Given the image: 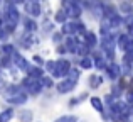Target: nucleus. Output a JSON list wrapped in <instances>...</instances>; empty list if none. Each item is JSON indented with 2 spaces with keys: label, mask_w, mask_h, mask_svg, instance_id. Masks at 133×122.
Listing matches in <instances>:
<instances>
[{
  "label": "nucleus",
  "mask_w": 133,
  "mask_h": 122,
  "mask_svg": "<svg viewBox=\"0 0 133 122\" xmlns=\"http://www.w3.org/2000/svg\"><path fill=\"white\" fill-rule=\"evenodd\" d=\"M22 86H24V90H25L27 93H30V95H37V93H41V90H42L41 80L32 78V76H27V78L22 82Z\"/></svg>",
  "instance_id": "f257e3e1"
},
{
  "label": "nucleus",
  "mask_w": 133,
  "mask_h": 122,
  "mask_svg": "<svg viewBox=\"0 0 133 122\" xmlns=\"http://www.w3.org/2000/svg\"><path fill=\"white\" fill-rule=\"evenodd\" d=\"M69 69H71V63L68 60H59L56 61V69L52 73V76L56 78H64L66 75H69Z\"/></svg>",
  "instance_id": "f03ea898"
},
{
  "label": "nucleus",
  "mask_w": 133,
  "mask_h": 122,
  "mask_svg": "<svg viewBox=\"0 0 133 122\" xmlns=\"http://www.w3.org/2000/svg\"><path fill=\"white\" fill-rule=\"evenodd\" d=\"M115 44H116V41H115V37L111 36V34H106V36H103L101 48H103V51L106 53V56L110 58V60L115 56Z\"/></svg>",
  "instance_id": "7ed1b4c3"
},
{
  "label": "nucleus",
  "mask_w": 133,
  "mask_h": 122,
  "mask_svg": "<svg viewBox=\"0 0 133 122\" xmlns=\"http://www.w3.org/2000/svg\"><path fill=\"white\" fill-rule=\"evenodd\" d=\"M5 100L9 103H12V105H24V103L27 102V92L25 90H19V92L12 93V95H7Z\"/></svg>",
  "instance_id": "20e7f679"
},
{
  "label": "nucleus",
  "mask_w": 133,
  "mask_h": 122,
  "mask_svg": "<svg viewBox=\"0 0 133 122\" xmlns=\"http://www.w3.org/2000/svg\"><path fill=\"white\" fill-rule=\"evenodd\" d=\"M19 19H20V14H19V10L15 9V5H14V3L7 5V9H5V22L12 24V26H17Z\"/></svg>",
  "instance_id": "39448f33"
},
{
  "label": "nucleus",
  "mask_w": 133,
  "mask_h": 122,
  "mask_svg": "<svg viewBox=\"0 0 133 122\" xmlns=\"http://www.w3.org/2000/svg\"><path fill=\"white\" fill-rule=\"evenodd\" d=\"M76 85H78V80H74V78H64L62 82L57 83V92L59 93H68V92H71V90H74Z\"/></svg>",
  "instance_id": "423d86ee"
},
{
  "label": "nucleus",
  "mask_w": 133,
  "mask_h": 122,
  "mask_svg": "<svg viewBox=\"0 0 133 122\" xmlns=\"http://www.w3.org/2000/svg\"><path fill=\"white\" fill-rule=\"evenodd\" d=\"M25 10H27V14H29V15L39 17V15H41L39 0H27V2H25Z\"/></svg>",
  "instance_id": "0eeeda50"
},
{
  "label": "nucleus",
  "mask_w": 133,
  "mask_h": 122,
  "mask_svg": "<svg viewBox=\"0 0 133 122\" xmlns=\"http://www.w3.org/2000/svg\"><path fill=\"white\" fill-rule=\"evenodd\" d=\"M12 60H14V63L17 65V68L24 69V71H27V69H29V63L24 60V58L20 56L19 53H14V54H12Z\"/></svg>",
  "instance_id": "6e6552de"
},
{
  "label": "nucleus",
  "mask_w": 133,
  "mask_h": 122,
  "mask_svg": "<svg viewBox=\"0 0 133 122\" xmlns=\"http://www.w3.org/2000/svg\"><path fill=\"white\" fill-rule=\"evenodd\" d=\"M106 71H108V75H110L111 80H116L118 76H120V73H121V68L118 65H115V63H111V65L106 68Z\"/></svg>",
  "instance_id": "1a4fd4ad"
},
{
  "label": "nucleus",
  "mask_w": 133,
  "mask_h": 122,
  "mask_svg": "<svg viewBox=\"0 0 133 122\" xmlns=\"http://www.w3.org/2000/svg\"><path fill=\"white\" fill-rule=\"evenodd\" d=\"M27 73H29V76H32V78L41 80V78H42V75H44V69L39 68V66H29Z\"/></svg>",
  "instance_id": "9d476101"
},
{
  "label": "nucleus",
  "mask_w": 133,
  "mask_h": 122,
  "mask_svg": "<svg viewBox=\"0 0 133 122\" xmlns=\"http://www.w3.org/2000/svg\"><path fill=\"white\" fill-rule=\"evenodd\" d=\"M89 102H91V105H93V109L96 110V112H99V114L104 112V105H103V102H101L99 97H91Z\"/></svg>",
  "instance_id": "9b49d317"
},
{
  "label": "nucleus",
  "mask_w": 133,
  "mask_h": 122,
  "mask_svg": "<svg viewBox=\"0 0 133 122\" xmlns=\"http://www.w3.org/2000/svg\"><path fill=\"white\" fill-rule=\"evenodd\" d=\"M78 44H79V41H76L74 37L69 36L68 39H66V49H68L69 53H76V51H78Z\"/></svg>",
  "instance_id": "f8f14e48"
},
{
  "label": "nucleus",
  "mask_w": 133,
  "mask_h": 122,
  "mask_svg": "<svg viewBox=\"0 0 133 122\" xmlns=\"http://www.w3.org/2000/svg\"><path fill=\"white\" fill-rule=\"evenodd\" d=\"M84 37H86L84 43L88 44L89 48H94V46H96L98 41H96V34H94V32H89V31H86V32H84Z\"/></svg>",
  "instance_id": "ddd939ff"
},
{
  "label": "nucleus",
  "mask_w": 133,
  "mask_h": 122,
  "mask_svg": "<svg viewBox=\"0 0 133 122\" xmlns=\"http://www.w3.org/2000/svg\"><path fill=\"white\" fill-rule=\"evenodd\" d=\"M93 63H94V66H96L98 69H106V63H104V58L101 56V54H94V60H93Z\"/></svg>",
  "instance_id": "4468645a"
},
{
  "label": "nucleus",
  "mask_w": 133,
  "mask_h": 122,
  "mask_svg": "<svg viewBox=\"0 0 133 122\" xmlns=\"http://www.w3.org/2000/svg\"><path fill=\"white\" fill-rule=\"evenodd\" d=\"M14 117V109H5L3 112H0V122H9Z\"/></svg>",
  "instance_id": "2eb2a0df"
},
{
  "label": "nucleus",
  "mask_w": 133,
  "mask_h": 122,
  "mask_svg": "<svg viewBox=\"0 0 133 122\" xmlns=\"http://www.w3.org/2000/svg\"><path fill=\"white\" fill-rule=\"evenodd\" d=\"M24 26H25V31H27V32H34V31L37 29V24L34 22L32 19H29V17H25V19H24Z\"/></svg>",
  "instance_id": "dca6fc26"
},
{
  "label": "nucleus",
  "mask_w": 133,
  "mask_h": 122,
  "mask_svg": "<svg viewBox=\"0 0 133 122\" xmlns=\"http://www.w3.org/2000/svg\"><path fill=\"white\" fill-rule=\"evenodd\" d=\"M14 53H15V48H14L12 44H3L2 46V56H10L12 58Z\"/></svg>",
  "instance_id": "f3484780"
},
{
  "label": "nucleus",
  "mask_w": 133,
  "mask_h": 122,
  "mask_svg": "<svg viewBox=\"0 0 133 122\" xmlns=\"http://www.w3.org/2000/svg\"><path fill=\"white\" fill-rule=\"evenodd\" d=\"M79 66H81L83 69H91V68L94 66V63H93V60H91V58H86V56H84L81 61H79Z\"/></svg>",
  "instance_id": "a211bd4d"
},
{
  "label": "nucleus",
  "mask_w": 133,
  "mask_h": 122,
  "mask_svg": "<svg viewBox=\"0 0 133 122\" xmlns=\"http://www.w3.org/2000/svg\"><path fill=\"white\" fill-rule=\"evenodd\" d=\"M19 119H20V122H30L32 120V112L30 110H22L19 114Z\"/></svg>",
  "instance_id": "6ab92c4d"
},
{
  "label": "nucleus",
  "mask_w": 133,
  "mask_h": 122,
  "mask_svg": "<svg viewBox=\"0 0 133 122\" xmlns=\"http://www.w3.org/2000/svg\"><path fill=\"white\" fill-rule=\"evenodd\" d=\"M56 22H59V24H64L66 22V19H68V14H66V10L62 9V10H59V12H56Z\"/></svg>",
  "instance_id": "aec40b11"
},
{
  "label": "nucleus",
  "mask_w": 133,
  "mask_h": 122,
  "mask_svg": "<svg viewBox=\"0 0 133 122\" xmlns=\"http://www.w3.org/2000/svg\"><path fill=\"white\" fill-rule=\"evenodd\" d=\"M128 41H130V37L127 36V34H121L120 37H118V46H120V49H127V44H128Z\"/></svg>",
  "instance_id": "412c9836"
},
{
  "label": "nucleus",
  "mask_w": 133,
  "mask_h": 122,
  "mask_svg": "<svg viewBox=\"0 0 133 122\" xmlns=\"http://www.w3.org/2000/svg\"><path fill=\"white\" fill-rule=\"evenodd\" d=\"M101 83H103V78H101V76L94 75V76H91V78H89V86H91V88H98Z\"/></svg>",
  "instance_id": "4be33fe9"
},
{
  "label": "nucleus",
  "mask_w": 133,
  "mask_h": 122,
  "mask_svg": "<svg viewBox=\"0 0 133 122\" xmlns=\"http://www.w3.org/2000/svg\"><path fill=\"white\" fill-rule=\"evenodd\" d=\"M45 69H47V71L52 75V73H54V69H56V61H47V63H45Z\"/></svg>",
  "instance_id": "5701e85b"
},
{
  "label": "nucleus",
  "mask_w": 133,
  "mask_h": 122,
  "mask_svg": "<svg viewBox=\"0 0 133 122\" xmlns=\"http://www.w3.org/2000/svg\"><path fill=\"white\" fill-rule=\"evenodd\" d=\"M41 83H42V86H52V80L49 78V76H44V78H41Z\"/></svg>",
  "instance_id": "b1692460"
},
{
  "label": "nucleus",
  "mask_w": 133,
  "mask_h": 122,
  "mask_svg": "<svg viewBox=\"0 0 133 122\" xmlns=\"http://www.w3.org/2000/svg\"><path fill=\"white\" fill-rule=\"evenodd\" d=\"M52 39H54V43H61V34H54Z\"/></svg>",
  "instance_id": "393cba45"
},
{
  "label": "nucleus",
  "mask_w": 133,
  "mask_h": 122,
  "mask_svg": "<svg viewBox=\"0 0 133 122\" xmlns=\"http://www.w3.org/2000/svg\"><path fill=\"white\" fill-rule=\"evenodd\" d=\"M5 88V80H3V76L0 75V90H3Z\"/></svg>",
  "instance_id": "a878e982"
},
{
  "label": "nucleus",
  "mask_w": 133,
  "mask_h": 122,
  "mask_svg": "<svg viewBox=\"0 0 133 122\" xmlns=\"http://www.w3.org/2000/svg\"><path fill=\"white\" fill-rule=\"evenodd\" d=\"M34 61H36L37 65H42V63H44V61H42V58H41V56H34Z\"/></svg>",
  "instance_id": "bb28decb"
},
{
  "label": "nucleus",
  "mask_w": 133,
  "mask_h": 122,
  "mask_svg": "<svg viewBox=\"0 0 133 122\" xmlns=\"http://www.w3.org/2000/svg\"><path fill=\"white\" fill-rule=\"evenodd\" d=\"M69 120V117H59L57 120H54V122H68Z\"/></svg>",
  "instance_id": "cd10ccee"
},
{
  "label": "nucleus",
  "mask_w": 133,
  "mask_h": 122,
  "mask_svg": "<svg viewBox=\"0 0 133 122\" xmlns=\"http://www.w3.org/2000/svg\"><path fill=\"white\" fill-rule=\"evenodd\" d=\"M127 100H128V102H133V92H130L127 95Z\"/></svg>",
  "instance_id": "c85d7f7f"
},
{
  "label": "nucleus",
  "mask_w": 133,
  "mask_h": 122,
  "mask_svg": "<svg viewBox=\"0 0 133 122\" xmlns=\"http://www.w3.org/2000/svg\"><path fill=\"white\" fill-rule=\"evenodd\" d=\"M0 29H2V20H0Z\"/></svg>",
  "instance_id": "c756f323"
},
{
  "label": "nucleus",
  "mask_w": 133,
  "mask_h": 122,
  "mask_svg": "<svg viewBox=\"0 0 133 122\" xmlns=\"http://www.w3.org/2000/svg\"><path fill=\"white\" fill-rule=\"evenodd\" d=\"M131 85H133V76H131Z\"/></svg>",
  "instance_id": "7c9ffc66"
}]
</instances>
